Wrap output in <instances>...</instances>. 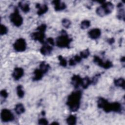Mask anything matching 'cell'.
Returning a JSON list of instances; mask_svg holds the SVG:
<instances>
[{
	"label": "cell",
	"mask_w": 125,
	"mask_h": 125,
	"mask_svg": "<svg viewBox=\"0 0 125 125\" xmlns=\"http://www.w3.org/2000/svg\"><path fill=\"white\" fill-rule=\"evenodd\" d=\"M82 93L81 90L72 92L67 97L66 104L72 112L77 111L80 106Z\"/></svg>",
	"instance_id": "1"
},
{
	"label": "cell",
	"mask_w": 125,
	"mask_h": 125,
	"mask_svg": "<svg viewBox=\"0 0 125 125\" xmlns=\"http://www.w3.org/2000/svg\"><path fill=\"white\" fill-rule=\"evenodd\" d=\"M71 41L72 39L69 37L66 32L62 30L61 35L56 39V43L57 46L60 48H69Z\"/></svg>",
	"instance_id": "2"
},
{
	"label": "cell",
	"mask_w": 125,
	"mask_h": 125,
	"mask_svg": "<svg viewBox=\"0 0 125 125\" xmlns=\"http://www.w3.org/2000/svg\"><path fill=\"white\" fill-rule=\"evenodd\" d=\"M46 25L45 24H42L38 26L36 29V32H33L31 34V38L32 40L39 41L42 43H44V39L45 38V32L46 29Z\"/></svg>",
	"instance_id": "3"
},
{
	"label": "cell",
	"mask_w": 125,
	"mask_h": 125,
	"mask_svg": "<svg viewBox=\"0 0 125 125\" xmlns=\"http://www.w3.org/2000/svg\"><path fill=\"white\" fill-rule=\"evenodd\" d=\"M101 4L96 10L97 14L100 17H104L111 13L114 9V5L111 2L104 1Z\"/></svg>",
	"instance_id": "4"
},
{
	"label": "cell",
	"mask_w": 125,
	"mask_h": 125,
	"mask_svg": "<svg viewBox=\"0 0 125 125\" xmlns=\"http://www.w3.org/2000/svg\"><path fill=\"white\" fill-rule=\"evenodd\" d=\"M97 106L99 108L103 109L106 113L113 111V103H109L103 97L98 98Z\"/></svg>",
	"instance_id": "5"
},
{
	"label": "cell",
	"mask_w": 125,
	"mask_h": 125,
	"mask_svg": "<svg viewBox=\"0 0 125 125\" xmlns=\"http://www.w3.org/2000/svg\"><path fill=\"white\" fill-rule=\"evenodd\" d=\"M11 22L16 26L20 27L23 23V18L19 14L17 8H15L14 11L10 15Z\"/></svg>",
	"instance_id": "6"
},
{
	"label": "cell",
	"mask_w": 125,
	"mask_h": 125,
	"mask_svg": "<svg viewBox=\"0 0 125 125\" xmlns=\"http://www.w3.org/2000/svg\"><path fill=\"white\" fill-rule=\"evenodd\" d=\"M93 62L97 65L104 69H109L113 66V63L109 60L104 62L102 59L97 56H94L93 57Z\"/></svg>",
	"instance_id": "7"
},
{
	"label": "cell",
	"mask_w": 125,
	"mask_h": 125,
	"mask_svg": "<svg viewBox=\"0 0 125 125\" xmlns=\"http://www.w3.org/2000/svg\"><path fill=\"white\" fill-rule=\"evenodd\" d=\"M13 47L17 52H22L26 48V42L23 38L17 39L13 44Z\"/></svg>",
	"instance_id": "8"
},
{
	"label": "cell",
	"mask_w": 125,
	"mask_h": 125,
	"mask_svg": "<svg viewBox=\"0 0 125 125\" xmlns=\"http://www.w3.org/2000/svg\"><path fill=\"white\" fill-rule=\"evenodd\" d=\"M1 120L3 122H8L14 120V116L12 112L8 109H3L0 113Z\"/></svg>",
	"instance_id": "9"
},
{
	"label": "cell",
	"mask_w": 125,
	"mask_h": 125,
	"mask_svg": "<svg viewBox=\"0 0 125 125\" xmlns=\"http://www.w3.org/2000/svg\"><path fill=\"white\" fill-rule=\"evenodd\" d=\"M53 50V46L44 42L43 45L40 49V52L43 55H50Z\"/></svg>",
	"instance_id": "10"
},
{
	"label": "cell",
	"mask_w": 125,
	"mask_h": 125,
	"mask_svg": "<svg viewBox=\"0 0 125 125\" xmlns=\"http://www.w3.org/2000/svg\"><path fill=\"white\" fill-rule=\"evenodd\" d=\"M23 74L24 70L22 68L16 67L12 74V76L15 80L18 81L23 76Z\"/></svg>",
	"instance_id": "11"
},
{
	"label": "cell",
	"mask_w": 125,
	"mask_h": 125,
	"mask_svg": "<svg viewBox=\"0 0 125 125\" xmlns=\"http://www.w3.org/2000/svg\"><path fill=\"white\" fill-rule=\"evenodd\" d=\"M52 4L54 5V9L56 11H62L65 9L66 7L65 3L63 2H61L59 0H55L52 1Z\"/></svg>",
	"instance_id": "12"
},
{
	"label": "cell",
	"mask_w": 125,
	"mask_h": 125,
	"mask_svg": "<svg viewBox=\"0 0 125 125\" xmlns=\"http://www.w3.org/2000/svg\"><path fill=\"white\" fill-rule=\"evenodd\" d=\"M101 35V31L99 28H94L88 32V35L90 38L93 40L98 39Z\"/></svg>",
	"instance_id": "13"
},
{
	"label": "cell",
	"mask_w": 125,
	"mask_h": 125,
	"mask_svg": "<svg viewBox=\"0 0 125 125\" xmlns=\"http://www.w3.org/2000/svg\"><path fill=\"white\" fill-rule=\"evenodd\" d=\"M82 78L79 75H74L71 78V84L75 88H77L81 85Z\"/></svg>",
	"instance_id": "14"
},
{
	"label": "cell",
	"mask_w": 125,
	"mask_h": 125,
	"mask_svg": "<svg viewBox=\"0 0 125 125\" xmlns=\"http://www.w3.org/2000/svg\"><path fill=\"white\" fill-rule=\"evenodd\" d=\"M36 8L38 9L37 14L39 16H42L45 14L48 11V6L46 4L41 5L40 3H37L36 5Z\"/></svg>",
	"instance_id": "15"
},
{
	"label": "cell",
	"mask_w": 125,
	"mask_h": 125,
	"mask_svg": "<svg viewBox=\"0 0 125 125\" xmlns=\"http://www.w3.org/2000/svg\"><path fill=\"white\" fill-rule=\"evenodd\" d=\"M44 73L40 68L36 69L34 71V76L32 78L33 81H38L41 80L43 77Z\"/></svg>",
	"instance_id": "16"
},
{
	"label": "cell",
	"mask_w": 125,
	"mask_h": 125,
	"mask_svg": "<svg viewBox=\"0 0 125 125\" xmlns=\"http://www.w3.org/2000/svg\"><path fill=\"white\" fill-rule=\"evenodd\" d=\"M117 7L118 9V14L117 15L118 19L119 20H124V19H125V11L123 8V4L122 3H119L117 5Z\"/></svg>",
	"instance_id": "17"
},
{
	"label": "cell",
	"mask_w": 125,
	"mask_h": 125,
	"mask_svg": "<svg viewBox=\"0 0 125 125\" xmlns=\"http://www.w3.org/2000/svg\"><path fill=\"white\" fill-rule=\"evenodd\" d=\"M91 84V80L88 77L82 78L81 85L83 89L87 88L90 84Z\"/></svg>",
	"instance_id": "18"
},
{
	"label": "cell",
	"mask_w": 125,
	"mask_h": 125,
	"mask_svg": "<svg viewBox=\"0 0 125 125\" xmlns=\"http://www.w3.org/2000/svg\"><path fill=\"white\" fill-rule=\"evenodd\" d=\"M19 7L24 13H27L30 11V7L29 4L26 2L20 1L18 3Z\"/></svg>",
	"instance_id": "19"
},
{
	"label": "cell",
	"mask_w": 125,
	"mask_h": 125,
	"mask_svg": "<svg viewBox=\"0 0 125 125\" xmlns=\"http://www.w3.org/2000/svg\"><path fill=\"white\" fill-rule=\"evenodd\" d=\"M15 111L18 115L23 113L25 111V108L23 105L21 104H18L16 105L15 107Z\"/></svg>",
	"instance_id": "20"
},
{
	"label": "cell",
	"mask_w": 125,
	"mask_h": 125,
	"mask_svg": "<svg viewBox=\"0 0 125 125\" xmlns=\"http://www.w3.org/2000/svg\"><path fill=\"white\" fill-rule=\"evenodd\" d=\"M125 80L122 78H120L118 79H115L114 81V83L116 86L122 87L124 89H125Z\"/></svg>",
	"instance_id": "21"
},
{
	"label": "cell",
	"mask_w": 125,
	"mask_h": 125,
	"mask_svg": "<svg viewBox=\"0 0 125 125\" xmlns=\"http://www.w3.org/2000/svg\"><path fill=\"white\" fill-rule=\"evenodd\" d=\"M39 68L41 69L44 74H45L48 71L50 68V66L45 62H42L40 64Z\"/></svg>",
	"instance_id": "22"
},
{
	"label": "cell",
	"mask_w": 125,
	"mask_h": 125,
	"mask_svg": "<svg viewBox=\"0 0 125 125\" xmlns=\"http://www.w3.org/2000/svg\"><path fill=\"white\" fill-rule=\"evenodd\" d=\"M66 122L69 125H74L76 124L77 117L76 116L71 115L66 119Z\"/></svg>",
	"instance_id": "23"
},
{
	"label": "cell",
	"mask_w": 125,
	"mask_h": 125,
	"mask_svg": "<svg viewBox=\"0 0 125 125\" xmlns=\"http://www.w3.org/2000/svg\"><path fill=\"white\" fill-rule=\"evenodd\" d=\"M16 91L17 95L20 98H22L24 97V91L21 85H19L17 86L16 88Z\"/></svg>",
	"instance_id": "24"
},
{
	"label": "cell",
	"mask_w": 125,
	"mask_h": 125,
	"mask_svg": "<svg viewBox=\"0 0 125 125\" xmlns=\"http://www.w3.org/2000/svg\"><path fill=\"white\" fill-rule=\"evenodd\" d=\"M90 26V21L87 20H83L81 23V28L82 29H87Z\"/></svg>",
	"instance_id": "25"
},
{
	"label": "cell",
	"mask_w": 125,
	"mask_h": 125,
	"mask_svg": "<svg viewBox=\"0 0 125 125\" xmlns=\"http://www.w3.org/2000/svg\"><path fill=\"white\" fill-rule=\"evenodd\" d=\"M89 55H90V51L88 49H84L80 52V56L82 58L86 59L88 58Z\"/></svg>",
	"instance_id": "26"
},
{
	"label": "cell",
	"mask_w": 125,
	"mask_h": 125,
	"mask_svg": "<svg viewBox=\"0 0 125 125\" xmlns=\"http://www.w3.org/2000/svg\"><path fill=\"white\" fill-rule=\"evenodd\" d=\"M58 60L60 61V64L63 67H65L67 65V61L61 55L58 56Z\"/></svg>",
	"instance_id": "27"
},
{
	"label": "cell",
	"mask_w": 125,
	"mask_h": 125,
	"mask_svg": "<svg viewBox=\"0 0 125 125\" xmlns=\"http://www.w3.org/2000/svg\"><path fill=\"white\" fill-rule=\"evenodd\" d=\"M62 23L63 26L66 28H68L71 25V21L67 19H63L62 21Z\"/></svg>",
	"instance_id": "28"
},
{
	"label": "cell",
	"mask_w": 125,
	"mask_h": 125,
	"mask_svg": "<svg viewBox=\"0 0 125 125\" xmlns=\"http://www.w3.org/2000/svg\"><path fill=\"white\" fill-rule=\"evenodd\" d=\"M8 28L7 27L5 26L4 25H3L2 24H0V35L2 36L4 35H5L8 32Z\"/></svg>",
	"instance_id": "29"
},
{
	"label": "cell",
	"mask_w": 125,
	"mask_h": 125,
	"mask_svg": "<svg viewBox=\"0 0 125 125\" xmlns=\"http://www.w3.org/2000/svg\"><path fill=\"white\" fill-rule=\"evenodd\" d=\"M100 76H101V74H97L95 75L93 77V78L91 80V84H96V83H97L99 78L100 77Z\"/></svg>",
	"instance_id": "30"
},
{
	"label": "cell",
	"mask_w": 125,
	"mask_h": 125,
	"mask_svg": "<svg viewBox=\"0 0 125 125\" xmlns=\"http://www.w3.org/2000/svg\"><path fill=\"white\" fill-rule=\"evenodd\" d=\"M0 96L4 99L7 98V97L8 96V93L5 89L1 90L0 92Z\"/></svg>",
	"instance_id": "31"
},
{
	"label": "cell",
	"mask_w": 125,
	"mask_h": 125,
	"mask_svg": "<svg viewBox=\"0 0 125 125\" xmlns=\"http://www.w3.org/2000/svg\"><path fill=\"white\" fill-rule=\"evenodd\" d=\"M38 124L39 125H47L48 124V121L44 118H41L38 121Z\"/></svg>",
	"instance_id": "32"
},
{
	"label": "cell",
	"mask_w": 125,
	"mask_h": 125,
	"mask_svg": "<svg viewBox=\"0 0 125 125\" xmlns=\"http://www.w3.org/2000/svg\"><path fill=\"white\" fill-rule=\"evenodd\" d=\"M72 58H73V60L75 61V62H76V63L80 62L81 61L82 59V58H81V57L80 56L78 55H76L74 56Z\"/></svg>",
	"instance_id": "33"
},
{
	"label": "cell",
	"mask_w": 125,
	"mask_h": 125,
	"mask_svg": "<svg viewBox=\"0 0 125 125\" xmlns=\"http://www.w3.org/2000/svg\"><path fill=\"white\" fill-rule=\"evenodd\" d=\"M46 42L53 46L55 44V42H54V39L52 38H48L47 40H46Z\"/></svg>",
	"instance_id": "34"
},
{
	"label": "cell",
	"mask_w": 125,
	"mask_h": 125,
	"mask_svg": "<svg viewBox=\"0 0 125 125\" xmlns=\"http://www.w3.org/2000/svg\"><path fill=\"white\" fill-rule=\"evenodd\" d=\"M77 63H76V62H75V61L73 60V59L72 58H71L69 61V64L70 66H74Z\"/></svg>",
	"instance_id": "35"
},
{
	"label": "cell",
	"mask_w": 125,
	"mask_h": 125,
	"mask_svg": "<svg viewBox=\"0 0 125 125\" xmlns=\"http://www.w3.org/2000/svg\"><path fill=\"white\" fill-rule=\"evenodd\" d=\"M114 42H115V39H114V38H110V39H108L107 40V42H108L109 44H113Z\"/></svg>",
	"instance_id": "36"
},
{
	"label": "cell",
	"mask_w": 125,
	"mask_h": 125,
	"mask_svg": "<svg viewBox=\"0 0 125 125\" xmlns=\"http://www.w3.org/2000/svg\"><path fill=\"white\" fill-rule=\"evenodd\" d=\"M125 57H123L121 59V62L124 63L125 62Z\"/></svg>",
	"instance_id": "37"
},
{
	"label": "cell",
	"mask_w": 125,
	"mask_h": 125,
	"mask_svg": "<svg viewBox=\"0 0 125 125\" xmlns=\"http://www.w3.org/2000/svg\"><path fill=\"white\" fill-rule=\"evenodd\" d=\"M51 125H59V124L57 122H53L51 123Z\"/></svg>",
	"instance_id": "38"
}]
</instances>
